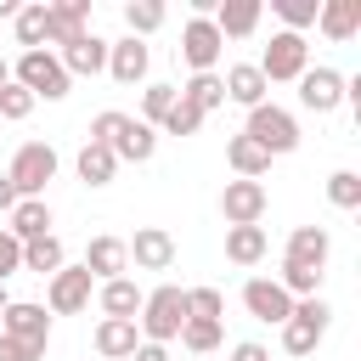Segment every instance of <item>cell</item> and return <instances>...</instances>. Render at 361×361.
<instances>
[{"instance_id":"41","label":"cell","mask_w":361,"mask_h":361,"mask_svg":"<svg viewBox=\"0 0 361 361\" xmlns=\"http://www.w3.org/2000/svg\"><path fill=\"white\" fill-rule=\"evenodd\" d=\"M124 124H130V113H96V118H90V141L113 152V141H118V130H124Z\"/></svg>"},{"instance_id":"17","label":"cell","mask_w":361,"mask_h":361,"mask_svg":"<svg viewBox=\"0 0 361 361\" xmlns=\"http://www.w3.org/2000/svg\"><path fill=\"white\" fill-rule=\"evenodd\" d=\"M62 73L73 79V73H102L107 68V39L102 34H85V39H73V45H62Z\"/></svg>"},{"instance_id":"7","label":"cell","mask_w":361,"mask_h":361,"mask_svg":"<svg viewBox=\"0 0 361 361\" xmlns=\"http://www.w3.org/2000/svg\"><path fill=\"white\" fill-rule=\"evenodd\" d=\"M0 333H6V338H23V344H34V350H45V344H51V316H45V305L11 299V305L0 310Z\"/></svg>"},{"instance_id":"3","label":"cell","mask_w":361,"mask_h":361,"mask_svg":"<svg viewBox=\"0 0 361 361\" xmlns=\"http://www.w3.org/2000/svg\"><path fill=\"white\" fill-rule=\"evenodd\" d=\"M11 79H17L34 102H39V96H45V102H62V96H68V85H73L51 51H23V56H17V68H11Z\"/></svg>"},{"instance_id":"22","label":"cell","mask_w":361,"mask_h":361,"mask_svg":"<svg viewBox=\"0 0 361 361\" xmlns=\"http://www.w3.org/2000/svg\"><path fill=\"white\" fill-rule=\"evenodd\" d=\"M107 73H113L118 85L147 79V45H141V39H118V45H107Z\"/></svg>"},{"instance_id":"1","label":"cell","mask_w":361,"mask_h":361,"mask_svg":"<svg viewBox=\"0 0 361 361\" xmlns=\"http://www.w3.org/2000/svg\"><path fill=\"white\" fill-rule=\"evenodd\" d=\"M180 327H186V288H175V282L152 288L141 299L135 333H147V344H169V338H180Z\"/></svg>"},{"instance_id":"21","label":"cell","mask_w":361,"mask_h":361,"mask_svg":"<svg viewBox=\"0 0 361 361\" xmlns=\"http://www.w3.org/2000/svg\"><path fill=\"white\" fill-rule=\"evenodd\" d=\"M96 299H102V316H113V322H135V310H141L147 293H141L130 276H113V282H102Z\"/></svg>"},{"instance_id":"40","label":"cell","mask_w":361,"mask_h":361,"mask_svg":"<svg viewBox=\"0 0 361 361\" xmlns=\"http://www.w3.org/2000/svg\"><path fill=\"white\" fill-rule=\"evenodd\" d=\"M28 113H34V96H28L17 79H6V85H0V118L17 124V118H28Z\"/></svg>"},{"instance_id":"2","label":"cell","mask_w":361,"mask_h":361,"mask_svg":"<svg viewBox=\"0 0 361 361\" xmlns=\"http://www.w3.org/2000/svg\"><path fill=\"white\" fill-rule=\"evenodd\" d=\"M327 322H333V310H327V299H322V293L293 299V316L282 322V350H288V355H310V350L322 344Z\"/></svg>"},{"instance_id":"11","label":"cell","mask_w":361,"mask_h":361,"mask_svg":"<svg viewBox=\"0 0 361 361\" xmlns=\"http://www.w3.org/2000/svg\"><path fill=\"white\" fill-rule=\"evenodd\" d=\"M124 254L135 259V271H169V265H175V237H169L164 226H141V231L124 243Z\"/></svg>"},{"instance_id":"38","label":"cell","mask_w":361,"mask_h":361,"mask_svg":"<svg viewBox=\"0 0 361 361\" xmlns=\"http://www.w3.org/2000/svg\"><path fill=\"white\" fill-rule=\"evenodd\" d=\"M175 107V85H147V96H141V124H164V113Z\"/></svg>"},{"instance_id":"42","label":"cell","mask_w":361,"mask_h":361,"mask_svg":"<svg viewBox=\"0 0 361 361\" xmlns=\"http://www.w3.org/2000/svg\"><path fill=\"white\" fill-rule=\"evenodd\" d=\"M11 271H23V243H17L11 231H0V282H6Z\"/></svg>"},{"instance_id":"47","label":"cell","mask_w":361,"mask_h":361,"mask_svg":"<svg viewBox=\"0 0 361 361\" xmlns=\"http://www.w3.org/2000/svg\"><path fill=\"white\" fill-rule=\"evenodd\" d=\"M0 17H17V0H0Z\"/></svg>"},{"instance_id":"49","label":"cell","mask_w":361,"mask_h":361,"mask_svg":"<svg viewBox=\"0 0 361 361\" xmlns=\"http://www.w3.org/2000/svg\"><path fill=\"white\" fill-rule=\"evenodd\" d=\"M6 305H11V293H6V282H0V310H6Z\"/></svg>"},{"instance_id":"8","label":"cell","mask_w":361,"mask_h":361,"mask_svg":"<svg viewBox=\"0 0 361 361\" xmlns=\"http://www.w3.org/2000/svg\"><path fill=\"white\" fill-rule=\"evenodd\" d=\"M243 305H248L254 322H276V327L293 316V299L282 293L276 276H248V282H243Z\"/></svg>"},{"instance_id":"9","label":"cell","mask_w":361,"mask_h":361,"mask_svg":"<svg viewBox=\"0 0 361 361\" xmlns=\"http://www.w3.org/2000/svg\"><path fill=\"white\" fill-rule=\"evenodd\" d=\"M220 51H226V39H220V28H214L209 17H192V23L180 28V56H186L197 73H214Z\"/></svg>"},{"instance_id":"27","label":"cell","mask_w":361,"mask_h":361,"mask_svg":"<svg viewBox=\"0 0 361 361\" xmlns=\"http://www.w3.org/2000/svg\"><path fill=\"white\" fill-rule=\"evenodd\" d=\"M226 158H231L237 180H259V175L271 169V152H265L259 141H248V135H231V141H226Z\"/></svg>"},{"instance_id":"20","label":"cell","mask_w":361,"mask_h":361,"mask_svg":"<svg viewBox=\"0 0 361 361\" xmlns=\"http://www.w3.org/2000/svg\"><path fill=\"white\" fill-rule=\"evenodd\" d=\"M220 85H226V96H231V102H243V107H259V102H265V90H271V85H265V73H259L254 62H231Z\"/></svg>"},{"instance_id":"6","label":"cell","mask_w":361,"mask_h":361,"mask_svg":"<svg viewBox=\"0 0 361 361\" xmlns=\"http://www.w3.org/2000/svg\"><path fill=\"white\" fill-rule=\"evenodd\" d=\"M6 175H11L17 197H39V192H45V180L56 175V147H45V141H23Z\"/></svg>"},{"instance_id":"44","label":"cell","mask_w":361,"mask_h":361,"mask_svg":"<svg viewBox=\"0 0 361 361\" xmlns=\"http://www.w3.org/2000/svg\"><path fill=\"white\" fill-rule=\"evenodd\" d=\"M231 361H271V350H265V344H254V338H243V344L231 350Z\"/></svg>"},{"instance_id":"23","label":"cell","mask_w":361,"mask_h":361,"mask_svg":"<svg viewBox=\"0 0 361 361\" xmlns=\"http://www.w3.org/2000/svg\"><path fill=\"white\" fill-rule=\"evenodd\" d=\"M265 226H226V259L231 265H259L265 259Z\"/></svg>"},{"instance_id":"48","label":"cell","mask_w":361,"mask_h":361,"mask_svg":"<svg viewBox=\"0 0 361 361\" xmlns=\"http://www.w3.org/2000/svg\"><path fill=\"white\" fill-rule=\"evenodd\" d=\"M6 79H11V62H6V56H0V85H6Z\"/></svg>"},{"instance_id":"14","label":"cell","mask_w":361,"mask_h":361,"mask_svg":"<svg viewBox=\"0 0 361 361\" xmlns=\"http://www.w3.org/2000/svg\"><path fill=\"white\" fill-rule=\"evenodd\" d=\"M327 254H333V237L322 231V226H293V237H288V265H310V271H322L327 265Z\"/></svg>"},{"instance_id":"43","label":"cell","mask_w":361,"mask_h":361,"mask_svg":"<svg viewBox=\"0 0 361 361\" xmlns=\"http://www.w3.org/2000/svg\"><path fill=\"white\" fill-rule=\"evenodd\" d=\"M45 350H34V344H23V338H6L0 333V361H39Z\"/></svg>"},{"instance_id":"4","label":"cell","mask_w":361,"mask_h":361,"mask_svg":"<svg viewBox=\"0 0 361 361\" xmlns=\"http://www.w3.org/2000/svg\"><path fill=\"white\" fill-rule=\"evenodd\" d=\"M243 135H248V141H259L271 158L299 147V124H293V113H288V107H276V102L248 107V130H243Z\"/></svg>"},{"instance_id":"35","label":"cell","mask_w":361,"mask_h":361,"mask_svg":"<svg viewBox=\"0 0 361 361\" xmlns=\"http://www.w3.org/2000/svg\"><path fill=\"white\" fill-rule=\"evenodd\" d=\"M186 316L220 322V316H226V293H220V288H186Z\"/></svg>"},{"instance_id":"36","label":"cell","mask_w":361,"mask_h":361,"mask_svg":"<svg viewBox=\"0 0 361 361\" xmlns=\"http://www.w3.org/2000/svg\"><path fill=\"white\" fill-rule=\"evenodd\" d=\"M180 344H186L192 355H209V350L220 344V322H197V316H186V327H180Z\"/></svg>"},{"instance_id":"18","label":"cell","mask_w":361,"mask_h":361,"mask_svg":"<svg viewBox=\"0 0 361 361\" xmlns=\"http://www.w3.org/2000/svg\"><path fill=\"white\" fill-rule=\"evenodd\" d=\"M90 34V0H62V6H51V39L56 45H73V39H85Z\"/></svg>"},{"instance_id":"12","label":"cell","mask_w":361,"mask_h":361,"mask_svg":"<svg viewBox=\"0 0 361 361\" xmlns=\"http://www.w3.org/2000/svg\"><path fill=\"white\" fill-rule=\"evenodd\" d=\"M45 305H51L56 316L85 310V305H90V271H85V265H62V271L51 276V288H45Z\"/></svg>"},{"instance_id":"24","label":"cell","mask_w":361,"mask_h":361,"mask_svg":"<svg viewBox=\"0 0 361 361\" xmlns=\"http://www.w3.org/2000/svg\"><path fill=\"white\" fill-rule=\"evenodd\" d=\"M135 344H141L135 322H113V316H102V327H96V350H102L107 361H130Z\"/></svg>"},{"instance_id":"15","label":"cell","mask_w":361,"mask_h":361,"mask_svg":"<svg viewBox=\"0 0 361 361\" xmlns=\"http://www.w3.org/2000/svg\"><path fill=\"white\" fill-rule=\"evenodd\" d=\"M124 265H130L124 237H90V248H85V271H90V282H113V276H124Z\"/></svg>"},{"instance_id":"39","label":"cell","mask_w":361,"mask_h":361,"mask_svg":"<svg viewBox=\"0 0 361 361\" xmlns=\"http://www.w3.org/2000/svg\"><path fill=\"white\" fill-rule=\"evenodd\" d=\"M327 197H333L338 209H361V175H355V169H338V175L327 180Z\"/></svg>"},{"instance_id":"19","label":"cell","mask_w":361,"mask_h":361,"mask_svg":"<svg viewBox=\"0 0 361 361\" xmlns=\"http://www.w3.org/2000/svg\"><path fill=\"white\" fill-rule=\"evenodd\" d=\"M316 28L327 39H350L361 28V0H322L316 6Z\"/></svg>"},{"instance_id":"28","label":"cell","mask_w":361,"mask_h":361,"mask_svg":"<svg viewBox=\"0 0 361 361\" xmlns=\"http://www.w3.org/2000/svg\"><path fill=\"white\" fill-rule=\"evenodd\" d=\"M45 226H51V209H45V197H17V209H11V237L17 243H34V237H45Z\"/></svg>"},{"instance_id":"10","label":"cell","mask_w":361,"mask_h":361,"mask_svg":"<svg viewBox=\"0 0 361 361\" xmlns=\"http://www.w3.org/2000/svg\"><path fill=\"white\" fill-rule=\"evenodd\" d=\"M220 214H226V226H259V214H265V186H259V180H226Z\"/></svg>"},{"instance_id":"5","label":"cell","mask_w":361,"mask_h":361,"mask_svg":"<svg viewBox=\"0 0 361 361\" xmlns=\"http://www.w3.org/2000/svg\"><path fill=\"white\" fill-rule=\"evenodd\" d=\"M259 73H265V85H282V79H299L305 68H310V45H305V34H271V45H265V56L254 62Z\"/></svg>"},{"instance_id":"32","label":"cell","mask_w":361,"mask_h":361,"mask_svg":"<svg viewBox=\"0 0 361 361\" xmlns=\"http://www.w3.org/2000/svg\"><path fill=\"white\" fill-rule=\"evenodd\" d=\"M158 23H164V6H158V0H130V6H124V28H130V39L152 34Z\"/></svg>"},{"instance_id":"13","label":"cell","mask_w":361,"mask_h":361,"mask_svg":"<svg viewBox=\"0 0 361 361\" xmlns=\"http://www.w3.org/2000/svg\"><path fill=\"white\" fill-rule=\"evenodd\" d=\"M299 102H305L310 113H333V107L344 102V73H338V68H305V73H299Z\"/></svg>"},{"instance_id":"26","label":"cell","mask_w":361,"mask_h":361,"mask_svg":"<svg viewBox=\"0 0 361 361\" xmlns=\"http://www.w3.org/2000/svg\"><path fill=\"white\" fill-rule=\"evenodd\" d=\"M152 152H158V130L141 124V118H130V124L118 130V141H113V158H130V164H147Z\"/></svg>"},{"instance_id":"16","label":"cell","mask_w":361,"mask_h":361,"mask_svg":"<svg viewBox=\"0 0 361 361\" xmlns=\"http://www.w3.org/2000/svg\"><path fill=\"white\" fill-rule=\"evenodd\" d=\"M209 23L220 28V39H243V34L259 28V0H220Z\"/></svg>"},{"instance_id":"46","label":"cell","mask_w":361,"mask_h":361,"mask_svg":"<svg viewBox=\"0 0 361 361\" xmlns=\"http://www.w3.org/2000/svg\"><path fill=\"white\" fill-rule=\"evenodd\" d=\"M0 209H6V214L17 209V186H11V175H0Z\"/></svg>"},{"instance_id":"29","label":"cell","mask_w":361,"mask_h":361,"mask_svg":"<svg viewBox=\"0 0 361 361\" xmlns=\"http://www.w3.org/2000/svg\"><path fill=\"white\" fill-rule=\"evenodd\" d=\"M68 265V254H62V243L45 231V237H34V243H23V271H34V276H56Z\"/></svg>"},{"instance_id":"30","label":"cell","mask_w":361,"mask_h":361,"mask_svg":"<svg viewBox=\"0 0 361 361\" xmlns=\"http://www.w3.org/2000/svg\"><path fill=\"white\" fill-rule=\"evenodd\" d=\"M113 175H118V158H113L107 147L85 141V147H79V180H85V186H107Z\"/></svg>"},{"instance_id":"25","label":"cell","mask_w":361,"mask_h":361,"mask_svg":"<svg viewBox=\"0 0 361 361\" xmlns=\"http://www.w3.org/2000/svg\"><path fill=\"white\" fill-rule=\"evenodd\" d=\"M17 45H28V51H45V39H51V6L45 0H34V6H17Z\"/></svg>"},{"instance_id":"33","label":"cell","mask_w":361,"mask_h":361,"mask_svg":"<svg viewBox=\"0 0 361 361\" xmlns=\"http://www.w3.org/2000/svg\"><path fill=\"white\" fill-rule=\"evenodd\" d=\"M197 130H203V113L175 90V107L164 113V135H197Z\"/></svg>"},{"instance_id":"37","label":"cell","mask_w":361,"mask_h":361,"mask_svg":"<svg viewBox=\"0 0 361 361\" xmlns=\"http://www.w3.org/2000/svg\"><path fill=\"white\" fill-rule=\"evenodd\" d=\"M271 6H276V17L288 23V34H305V28L316 23V6H322V0H271Z\"/></svg>"},{"instance_id":"31","label":"cell","mask_w":361,"mask_h":361,"mask_svg":"<svg viewBox=\"0 0 361 361\" xmlns=\"http://www.w3.org/2000/svg\"><path fill=\"white\" fill-rule=\"evenodd\" d=\"M180 96H186L197 113H209V107H220V102H226V85H220V73H192Z\"/></svg>"},{"instance_id":"45","label":"cell","mask_w":361,"mask_h":361,"mask_svg":"<svg viewBox=\"0 0 361 361\" xmlns=\"http://www.w3.org/2000/svg\"><path fill=\"white\" fill-rule=\"evenodd\" d=\"M130 361H169V350H164V344H135Z\"/></svg>"},{"instance_id":"34","label":"cell","mask_w":361,"mask_h":361,"mask_svg":"<svg viewBox=\"0 0 361 361\" xmlns=\"http://www.w3.org/2000/svg\"><path fill=\"white\" fill-rule=\"evenodd\" d=\"M276 282H282L288 299H310V293L322 288V271H310V265H288V259H282V276H276Z\"/></svg>"}]
</instances>
